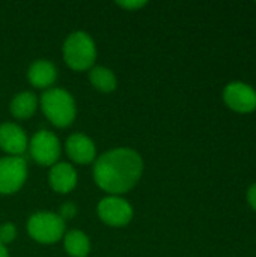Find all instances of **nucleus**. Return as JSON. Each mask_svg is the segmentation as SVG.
Returning <instances> with one entry per match:
<instances>
[{"label": "nucleus", "instance_id": "nucleus-12", "mask_svg": "<svg viewBox=\"0 0 256 257\" xmlns=\"http://www.w3.org/2000/svg\"><path fill=\"white\" fill-rule=\"evenodd\" d=\"M29 83L36 89H50L57 80V69L56 65L47 59L33 60L27 69Z\"/></svg>", "mask_w": 256, "mask_h": 257}, {"label": "nucleus", "instance_id": "nucleus-19", "mask_svg": "<svg viewBox=\"0 0 256 257\" xmlns=\"http://www.w3.org/2000/svg\"><path fill=\"white\" fill-rule=\"evenodd\" d=\"M247 202H249V205L256 211V184H253L249 188V191H247Z\"/></svg>", "mask_w": 256, "mask_h": 257}, {"label": "nucleus", "instance_id": "nucleus-6", "mask_svg": "<svg viewBox=\"0 0 256 257\" xmlns=\"http://www.w3.org/2000/svg\"><path fill=\"white\" fill-rule=\"evenodd\" d=\"M100 220L110 227H124L133 220L134 211L122 196H106L97 206Z\"/></svg>", "mask_w": 256, "mask_h": 257}, {"label": "nucleus", "instance_id": "nucleus-18", "mask_svg": "<svg viewBox=\"0 0 256 257\" xmlns=\"http://www.w3.org/2000/svg\"><path fill=\"white\" fill-rule=\"evenodd\" d=\"M116 5L127 11H137L143 6H146V2L145 0H122V2H118Z\"/></svg>", "mask_w": 256, "mask_h": 257}, {"label": "nucleus", "instance_id": "nucleus-8", "mask_svg": "<svg viewBox=\"0 0 256 257\" xmlns=\"http://www.w3.org/2000/svg\"><path fill=\"white\" fill-rule=\"evenodd\" d=\"M223 99L237 113H250L256 108V92L246 83H229L223 90Z\"/></svg>", "mask_w": 256, "mask_h": 257}, {"label": "nucleus", "instance_id": "nucleus-10", "mask_svg": "<svg viewBox=\"0 0 256 257\" xmlns=\"http://www.w3.org/2000/svg\"><path fill=\"white\" fill-rule=\"evenodd\" d=\"M65 151L75 164H91L97 160V146L94 140L83 133L71 134L65 142Z\"/></svg>", "mask_w": 256, "mask_h": 257}, {"label": "nucleus", "instance_id": "nucleus-14", "mask_svg": "<svg viewBox=\"0 0 256 257\" xmlns=\"http://www.w3.org/2000/svg\"><path fill=\"white\" fill-rule=\"evenodd\" d=\"M63 247L69 257H88L91 253V241L89 236L78 230L72 229L63 235Z\"/></svg>", "mask_w": 256, "mask_h": 257}, {"label": "nucleus", "instance_id": "nucleus-4", "mask_svg": "<svg viewBox=\"0 0 256 257\" xmlns=\"http://www.w3.org/2000/svg\"><path fill=\"white\" fill-rule=\"evenodd\" d=\"M27 233L38 244L53 245L57 244L66 233V223L57 212L39 211L29 217Z\"/></svg>", "mask_w": 256, "mask_h": 257}, {"label": "nucleus", "instance_id": "nucleus-3", "mask_svg": "<svg viewBox=\"0 0 256 257\" xmlns=\"http://www.w3.org/2000/svg\"><path fill=\"white\" fill-rule=\"evenodd\" d=\"M62 56L68 68L77 72L89 71L97 60V45L92 36L83 30L72 32L66 36Z\"/></svg>", "mask_w": 256, "mask_h": 257}, {"label": "nucleus", "instance_id": "nucleus-2", "mask_svg": "<svg viewBox=\"0 0 256 257\" xmlns=\"http://www.w3.org/2000/svg\"><path fill=\"white\" fill-rule=\"evenodd\" d=\"M41 110L51 125L57 128L69 126L77 116L74 96L62 87H50L44 90L39 99Z\"/></svg>", "mask_w": 256, "mask_h": 257}, {"label": "nucleus", "instance_id": "nucleus-1", "mask_svg": "<svg viewBox=\"0 0 256 257\" xmlns=\"http://www.w3.org/2000/svg\"><path fill=\"white\" fill-rule=\"evenodd\" d=\"M143 175V160L131 148L110 149L94 161V181L109 196H122L137 185Z\"/></svg>", "mask_w": 256, "mask_h": 257}, {"label": "nucleus", "instance_id": "nucleus-13", "mask_svg": "<svg viewBox=\"0 0 256 257\" xmlns=\"http://www.w3.org/2000/svg\"><path fill=\"white\" fill-rule=\"evenodd\" d=\"M36 108H38V96L29 90H23L17 93L9 102V111L18 120L30 119L36 113Z\"/></svg>", "mask_w": 256, "mask_h": 257}, {"label": "nucleus", "instance_id": "nucleus-16", "mask_svg": "<svg viewBox=\"0 0 256 257\" xmlns=\"http://www.w3.org/2000/svg\"><path fill=\"white\" fill-rule=\"evenodd\" d=\"M17 238V226L14 223H5L0 226V244L2 245H9L15 241Z\"/></svg>", "mask_w": 256, "mask_h": 257}, {"label": "nucleus", "instance_id": "nucleus-5", "mask_svg": "<svg viewBox=\"0 0 256 257\" xmlns=\"http://www.w3.org/2000/svg\"><path fill=\"white\" fill-rule=\"evenodd\" d=\"M27 149L33 161L45 167H51L56 163H59V157L62 151L57 136L48 130H41L35 133L33 137L29 140Z\"/></svg>", "mask_w": 256, "mask_h": 257}, {"label": "nucleus", "instance_id": "nucleus-20", "mask_svg": "<svg viewBox=\"0 0 256 257\" xmlns=\"http://www.w3.org/2000/svg\"><path fill=\"white\" fill-rule=\"evenodd\" d=\"M0 257H9V251L5 245L0 244Z\"/></svg>", "mask_w": 256, "mask_h": 257}, {"label": "nucleus", "instance_id": "nucleus-9", "mask_svg": "<svg viewBox=\"0 0 256 257\" xmlns=\"http://www.w3.org/2000/svg\"><path fill=\"white\" fill-rule=\"evenodd\" d=\"M29 148V139L24 130L14 122L0 125V149L8 157H21Z\"/></svg>", "mask_w": 256, "mask_h": 257}, {"label": "nucleus", "instance_id": "nucleus-7", "mask_svg": "<svg viewBox=\"0 0 256 257\" xmlns=\"http://www.w3.org/2000/svg\"><path fill=\"white\" fill-rule=\"evenodd\" d=\"M27 163L23 157L0 158V194L9 196L23 188L27 181Z\"/></svg>", "mask_w": 256, "mask_h": 257}, {"label": "nucleus", "instance_id": "nucleus-17", "mask_svg": "<svg viewBox=\"0 0 256 257\" xmlns=\"http://www.w3.org/2000/svg\"><path fill=\"white\" fill-rule=\"evenodd\" d=\"M77 206L74 205V203H63L62 206H60V209H59V217L66 223L68 220H72L75 215H77Z\"/></svg>", "mask_w": 256, "mask_h": 257}, {"label": "nucleus", "instance_id": "nucleus-15", "mask_svg": "<svg viewBox=\"0 0 256 257\" xmlns=\"http://www.w3.org/2000/svg\"><path fill=\"white\" fill-rule=\"evenodd\" d=\"M89 81L91 84L103 92V93H110L118 87V78L115 72L106 66H94L89 69Z\"/></svg>", "mask_w": 256, "mask_h": 257}, {"label": "nucleus", "instance_id": "nucleus-11", "mask_svg": "<svg viewBox=\"0 0 256 257\" xmlns=\"http://www.w3.org/2000/svg\"><path fill=\"white\" fill-rule=\"evenodd\" d=\"M77 172L69 163H56L50 167L48 172V184L54 193L66 194L71 193L77 187Z\"/></svg>", "mask_w": 256, "mask_h": 257}]
</instances>
